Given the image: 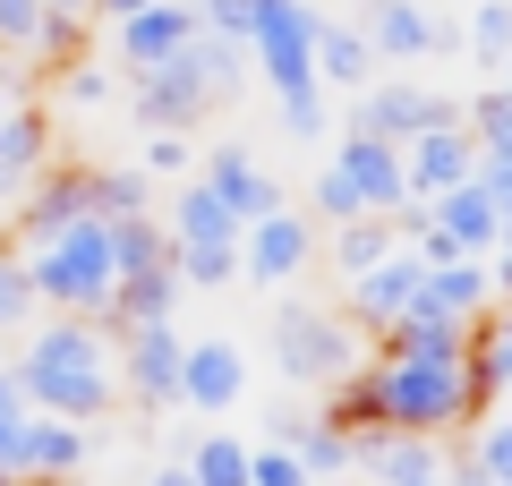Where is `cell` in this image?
<instances>
[{"mask_svg":"<svg viewBox=\"0 0 512 486\" xmlns=\"http://www.w3.org/2000/svg\"><path fill=\"white\" fill-rule=\"evenodd\" d=\"M18 384H26V401H35L43 418H77V427H94V418L120 401V350H111L103 324L52 316L35 342H26Z\"/></svg>","mask_w":512,"mask_h":486,"instance_id":"1","label":"cell"},{"mask_svg":"<svg viewBox=\"0 0 512 486\" xmlns=\"http://www.w3.org/2000/svg\"><path fill=\"white\" fill-rule=\"evenodd\" d=\"M367 376H376V418L393 435H453L487 418L470 359H393V350H376Z\"/></svg>","mask_w":512,"mask_h":486,"instance_id":"2","label":"cell"},{"mask_svg":"<svg viewBox=\"0 0 512 486\" xmlns=\"http://www.w3.org/2000/svg\"><path fill=\"white\" fill-rule=\"evenodd\" d=\"M26 265V290L60 316H86L103 324L111 316V290H120V265H111V222L103 214H77L69 231H52L43 248H18Z\"/></svg>","mask_w":512,"mask_h":486,"instance_id":"3","label":"cell"},{"mask_svg":"<svg viewBox=\"0 0 512 486\" xmlns=\"http://www.w3.org/2000/svg\"><path fill=\"white\" fill-rule=\"evenodd\" d=\"M274 367L282 384H342L350 367H359V333H350L342 307H316V299H291L274 307Z\"/></svg>","mask_w":512,"mask_h":486,"instance_id":"4","label":"cell"},{"mask_svg":"<svg viewBox=\"0 0 512 486\" xmlns=\"http://www.w3.org/2000/svg\"><path fill=\"white\" fill-rule=\"evenodd\" d=\"M444 120H461V103L410 86V77H384V86H367L359 103H350V137H384V145H410V137H427V128H444Z\"/></svg>","mask_w":512,"mask_h":486,"instance_id":"5","label":"cell"},{"mask_svg":"<svg viewBox=\"0 0 512 486\" xmlns=\"http://www.w3.org/2000/svg\"><path fill=\"white\" fill-rule=\"evenodd\" d=\"M308 265H316V222H308V214H291V205L239 231V282L282 290V282H299Z\"/></svg>","mask_w":512,"mask_h":486,"instance_id":"6","label":"cell"},{"mask_svg":"<svg viewBox=\"0 0 512 486\" xmlns=\"http://www.w3.org/2000/svg\"><path fill=\"white\" fill-rule=\"evenodd\" d=\"M419 290H427V265H419L410 248H393L384 265H367L359 282H342V299H350V307H342L350 333H376V342H384V333H393V324L419 307Z\"/></svg>","mask_w":512,"mask_h":486,"instance_id":"7","label":"cell"},{"mask_svg":"<svg viewBox=\"0 0 512 486\" xmlns=\"http://www.w3.org/2000/svg\"><path fill=\"white\" fill-rule=\"evenodd\" d=\"M333 171L350 180L359 214H376V222H402V214H410V171H402V145H384V137H342V145H333Z\"/></svg>","mask_w":512,"mask_h":486,"instance_id":"8","label":"cell"},{"mask_svg":"<svg viewBox=\"0 0 512 486\" xmlns=\"http://www.w3.org/2000/svg\"><path fill=\"white\" fill-rule=\"evenodd\" d=\"M350 478L367 486H444V444L436 435H350Z\"/></svg>","mask_w":512,"mask_h":486,"instance_id":"9","label":"cell"},{"mask_svg":"<svg viewBox=\"0 0 512 486\" xmlns=\"http://www.w3.org/2000/svg\"><path fill=\"white\" fill-rule=\"evenodd\" d=\"M197 35H205V26H197L188 0H154V9H137V18L111 26V52H120L128 77H146V69H163V60H180Z\"/></svg>","mask_w":512,"mask_h":486,"instance_id":"10","label":"cell"},{"mask_svg":"<svg viewBox=\"0 0 512 486\" xmlns=\"http://www.w3.org/2000/svg\"><path fill=\"white\" fill-rule=\"evenodd\" d=\"M402 171H410V205H436V197H453V188H470L478 180L470 128L444 120V128H427V137H410L402 145Z\"/></svg>","mask_w":512,"mask_h":486,"instance_id":"11","label":"cell"},{"mask_svg":"<svg viewBox=\"0 0 512 486\" xmlns=\"http://www.w3.org/2000/svg\"><path fill=\"white\" fill-rule=\"evenodd\" d=\"M180 333L171 324H146V333H120V393L137 410H171L180 401Z\"/></svg>","mask_w":512,"mask_h":486,"instance_id":"12","label":"cell"},{"mask_svg":"<svg viewBox=\"0 0 512 486\" xmlns=\"http://www.w3.org/2000/svg\"><path fill=\"white\" fill-rule=\"evenodd\" d=\"M43 171H52V128L35 103H9L0 111V214H18Z\"/></svg>","mask_w":512,"mask_h":486,"instance_id":"13","label":"cell"},{"mask_svg":"<svg viewBox=\"0 0 512 486\" xmlns=\"http://www.w3.org/2000/svg\"><path fill=\"white\" fill-rule=\"evenodd\" d=\"M239 393H248V359H239V342H188L180 350V401L197 418L239 410Z\"/></svg>","mask_w":512,"mask_h":486,"instance_id":"14","label":"cell"},{"mask_svg":"<svg viewBox=\"0 0 512 486\" xmlns=\"http://www.w3.org/2000/svg\"><path fill=\"white\" fill-rule=\"evenodd\" d=\"M197 180L214 188V197L231 205L239 222H265V214H282V180H274V171H265V162L248 154V145H214Z\"/></svg>","mask_w":512,"mask_h":486,"instance_id":"15","label":"cell"},{"mask_svg":"<svg viewBox=\"0 0 512 486\" xmlns=\"http://www.w3.org/2000/svg\"><path fill=\"white\" fill-rule=\"evenodd\" d=\"M94 461V435L77 427V418H26V452H18V478L26 486H69L77 469Z\"/></svg>","mask_w":512,"mask_h":486,"instance_id":"16","label":"cell"},{"mask_svg":"<svg viewBox=\"0 0 512 486\" xmlns=\"http://www.w3.org/2000/svg\"><path fill=\"white\" fill-rule=\"evenodd\" d=\"M359 35H367V52H376V60H402V69L453 43V35L436 26V9H427V0H376V18H367Z\"/></svg>","mask_w":512,"mask_h":486,"instance_id":"17","label":"cell"},{"mask_svg":"<svg viewBox=\"0 0 512 486\" xmlns=\"http://www.w3.org/2000/svg\"><path fill=\"white\" fill-rule=\"evenodd\" d=\"M427 222L453 239V256H495V248H504V214H495V197L478 180L453 188V197H436V205H427Z\"/></svg>","mask_w":512,"mask_h":486,"instance_id":"18","label":"cell"},{"mask_svg":"<svg viewBox=\"0 0 512 486\" xmlns=\"http://www.w3.org/2000/svg\"><path fill=\"white\" fill-rule=\"evenodd\" d=\"M163 231H171V248H239V231H248V222H239L205 180H180V197H171V222H163Z\"/></svg>","mask_w":512,"mask_h":486,"instance_id":"19","label":"cell"},{"mask_svg":"<svg viewBox=\"0 0 512 486\" xmlns=\"http://www.w3.org/2000/svg\"><path fill=\"white\" fill-rule=\"evenodd\" d=\"M495 307V282H487V256H461V265H436L419 290L410 316H453V324H478Z\"/></svg>","mask_w":512,"mask_h":486,"instance_id":"20","label":"cell"},{"mask_svg":"<svg viewBox=\"0 0 512 486\" xmlns=\"http://www.w3.org/2000/svg\"><path fill=\"white\" fill-rule=\"evenodd\" d=\"M180 299H188V290H180V273H171V265L128 273V282L111 290V316H103V324H120V333H146V324H171V316H180Z\"/></svg>","mask_w":512,"mask_h":486,"instance_id":"21","label":"cell"},{"mask_svg":"<svg viewBox=\"0 0 512 486\" xmlns=\"http://www.w3.org/2000/svg\"><path fill=\"white\" fill-rule=\"evenodd\" d=\"M470 376H478V393H487V401L512 393V299H495L487 316L470 324Z\"/></svg>","mask_w":512,"mask_h":486,"instance_id":"22","label":"cell"},{"mask_svg":"<svg viewBox=\"0 0 512 486\" xmlns=\"http://www.w3.org/2000/svg\"><path fill=\"white\" fill-rule=\"evenodd\" d=\"M274 444H291V452H299L308 486H333V478H350V435L333 427V418H291V427H274Z\"/></svg>","mask_w":512,"mask_h":486,"instance_id":"23","label":"cell"},{"mask_svg":"<svg viewBox=\"0 0 512 486\" xmlns=\"http://www.w3.org/2000/svg\"><path fill=\"white\" fill-rule=\"evenodd\" d=\"M367 69H376V52H367V35L359 26H333V18H316V86L325 94H359L367 86Z\"/></svg>","mask_w":512,"mask_h":486,"instance_id":"24","label":"cell"},{"mask_svg":"<svg viewBox=\"0 0 512 486\" xmlns=\"http://www.w3.org/2000/svg\"><path fill=\"white\" fill-rule=\"evenodd\" d=\"M376 350H393V359H470V324H453V316H402Z\"/></svg>","mask_w":512,"mask_h":486,"instance_id":"25","label":"cell"},{"mask_svg":"<svg viewBox=\"0 0 512 486\" xmlns=\"http://www.w3.org/2000/svg\"><path fill=\"white\" fill-rule=\"evenodd\" d=\"M146 197H154V180L137 171V162H103V171H86V205L103 222H128V214H146Z\"/></svg>","mask_w":512,"mask_h":486,"instance_id":"26","label":"cell"},{"mask_svg":"<svg viewBox=\"0 0 512 486\" xmlns=\"http://www.w3.org/2000/svg\"><path fill=\"white\" fill-rule=\"evenodd\" d=\"M111 265H120V282L128 273H154V265H171V231L154 214H128V222H111Z\"/></svg>","mask_w":512,"mask_h":486,"instance_id":"27","label":"cell"},{"mask_svg":"<svg viewBox=\"0 0 512 486\" xmlns=\"http://www.w3.org/2000/svg\"><path fill=\"white\" fill-rule=\"evenodd\" d=\"M393 248H402V231H393V222H376V214H359V222H342V231H333V265H342V282H359V273L384 265Z\"/></svg>","mask_w":512,"mask_h":486,"instance_id":"28","label":"cell"},{"mask_svg":"<svg viewBox=\"0 0 512 486\" xmlns=\"http://www.w3.org/2000/svg\"><path fill=\"white\" fill-rule=\"evenodd\" d=\"M461 52H470L478 69H512V0H470V35H461Z\"/></svg>","mask_w":512,"mask_h":486,"instance_id":"29","label":"cell"},{"mask_svg":"<svg viewBox=\"0 0 512 486\" xmlns=\"http://www.w3.org/2000/svg\"><path fill=\"white\" fill-rule=\"evenodd\" d=\"M180 469L197 486H248V444H239V435H197Z\"/></svg>","mask_w":512,"mask_h":486,"instance_id":"30","label":"cell"},{"mask_svg":"<svg viewBox=\"0 0 512 486\" xmlns=\"http://www.w3.org/2000/svg\"><path fill=\"white\" fill-rule=\"evenodd\" d=\"M461 128H470V145H478V154H512V86H487V94H470Z\"/></svg>","mask_w":512,"mask_h":486,"instance_id":"31","label":"cell"},{"mask_svg":"<svg viewBox=\"0 0 512 486\" xmlns=\"http://www.w3.org/2000/svg\"><path fill=\"white\" fill-rule=\"evenodd\" d=\"M52 94H60V103H69V111H103L111 94H120V77H111L103 60H69V69L52 77Z\"/></svg>","mask_w":512,"mask_h":486,"instance_id":"32","label":"cell"},{"mask_svg":"<svg viewBox=\"0 0 512 486\" xmlns=\"http://www.w3.org/2000/svg\"><path fill=\"white\" fill-rule=\"evenodd\" d=\"M43 26H52V9H43V0H0V60H35Z\"/></svg>","mask_w":512,"mask_h":486,"instance_id":"33","label":"cell"},{"mask_svg":"<svg viewBox=\"0 0 512 486\" xmlns=\"http://www.w3.org/2000/svg\"><path fill=\"white\" fill-rule=\"evenodd\" d=\"M470 461L487 469L495 486H512V418H478V435H470Z\"/></svg>","mask_w":512,"mask_h":486,"instance_id":"34","label":"cell"},{"mask_svg":"<svg viewBox=\"0 0 512 486\" xmlns=\"http://www.w3.org/2000/svg\"><path fill=\"white\" fill-rule=\"evenodd\" d=\"M308 205H316V222H325V231H342V222H359V197H350V180L342 171H316V188H308Z\"/></svg>","mask_w":512,"mask_h":486,"instance_id":"35","label":"cell"},{"mask_svg":"<svg viewBox=\"0 0 512 486\" xmlns=\"http://www.w3.org/2000/svg\"><path fill=\"white\" fill-rule=\"evenodd\" d=\"M248 486H308L291 444H248Z\"/></svg>","mask_w":512,"mask_h":486,"instance_id":"36","label":"cell"},{"mask_svg":"<svg viewBox=\"0 0 512 486\" xmlns=\"http://www.w3.org/2000/svg\"><path fill=\"white\" fill-rule=\"evenodd\" d=\"M35 307V290H26V265H18V248H0V333Z\"/></svg>","mask_w":512,"mask_h":486,"instance_id":"37","label":"cell"},{"mask_svg":"<svg viewBox=\"0 0 512 486\" xmlns=\"http://www.w3.org/2000/svg\"><path fill=\"white\" fill-rule=\"evenodd\" d=\"M333 128V111H325V94H299V103H282V137H299V145H316Z\"/></svg>","mask_w":512,"mask_h":486,"instance_id":"38","label":"cell"},{"mask_svg":"<svg viewBox=\"0 0 512 486\" xmlns=\"http://www.w3.org/2000/svg\"><path fill=\"white\" fill-rule=\"evenodd\" d=\"M188 162H197V154H188V137H146V154H137V171H146V180H180Z\"/></svg>","mask_w":512,"mask_h":486,"instance_id":"39","label":"cell"},{"mask_svg":"<svg viewBox=\"0 0 512 486\" xmlns=\"http://www.w3.org/2000/svg\"><path fill=\"white\" fill-rule=\"evenodd\" d=\"M18 418H35V401H26L18 367H0V427H18Z\"/></svg>","mask_w":512,"mask_h":486,"instance_id":"40","label":"cell"},{"mask_svg":"<svg viewBox=\"0 0 512 486\" xmlns=\"http://www.w3.org/2000/svg\"><path fill=\"white\" fill-rule=\"evenodd\" d=\"M444 486H495V478L470 461V452H461V461H444Z\"/></svg>","mask_w":512,"mask_h":486,"instance_id":"41","label":"cell"},{"mask_svg":"<svg viewBox=\"0 0 512 486\" xmlns=\"http://www.w3.org/2000/svg\"><path fill=\"white\" fill-rule=\"evenodd\" d=\"M487 282H495V299H512V239L487 256Z\"/></svg>","mask_w":512,"mask_h":486,"instance_id":"42","label":"cell"},{"mask_svg":"<svg viewBox=\"0 0 512 486\" xmlns=\"http://www.w3.org/2000/svg\"><path fill=\"white\" fill-rule=\"evenodd\" d=\"M137 9H154V0H94V26H120V18H137Z\"/></svg>","mask_w":512,"mask_h":486,"instance_id":"43","label":"cell"},{"mask_svg":"<svg viewBox=\"0 0 512 486\" xmlns=\"http://www.w3.org/2000/svg\"><path fill=\"white\" fill-rule=\"evenodd\" d=\"M146 486H197V478H188V469H180V461H163V469H154V478H146Z\"/></svg>","mask_w":512,"mask_h":486,"instance_id":"44","label":"cell"},{"mask_svg":"<svg viewBox=\"0 0 512 486\" xmlns=\"http://www.w3.org/2000/svg\"><path fill=\"white\" fill-rule=\"evenodd\" d=\"M0 486H18V478H9V469H0Z\"/></svg>","mask_w":512,"mask_h":486,"instance_id":"45","label":"cell"},{"mask_svg":"<svg viewBox=\"0 0 512 486\" xmlns=\"http://www.w3.org/2000/svg\"><path fill=\"white\" fill-rule=\"evenodd\" d=\"M0 77H9V60H0Z\"/></svg>","mask_w":512,"mask_h":486,"instance_id":"46","label":"cell"},{"mask_svg":"<svg viewBox=\"0 0 512 486\" xmlns=\"http://www.w3.org/2000/svg\"><path fill=\"white\" fill-rule=\"evenodd\" d=\"M504 86H512V69H504Z\"/></svg>","mask_w":512,"mask_h":486,"instance_id":"47","label":"cell"},{"mask_svg":"<svg viewBox=\"0 0 512 486\" xmlns=\"http://www.w3.org/2000/svg\"><path fill=\"white\" fill-rule=\"evenodd\" d=\"M333 486H350V478H333Z\"/></svg>","mask_w":512,"mask_h":486,"instance_id":"48","label":"cell"}]
</instances>
